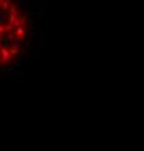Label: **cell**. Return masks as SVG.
Returning <instances> with one entry per match:
<instances>
[{"label":"cell","instance_id":"obj_1","mask_svg":"<svg viewBox=\"0 0 144 151\" xmlns=\"http://www.w3.org/2000/svg\"><path fill=\"white\" fill-rule=\"evenodd\" d=\"M32 18L23 0H1V70L16 73L29 48Z\"/></svg>","mask_w":144,"mask_h":151}]
</instances>
